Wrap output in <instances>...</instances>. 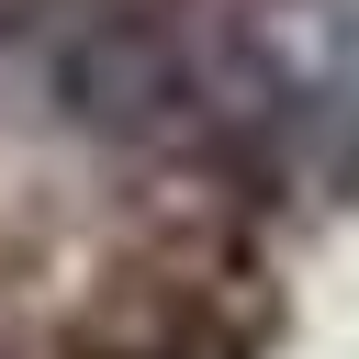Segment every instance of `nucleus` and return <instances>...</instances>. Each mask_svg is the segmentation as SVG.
<instances>
[{"label":"nucleus","mask_w":359,"mask_h":359,"mask_svg":"<svg viewBox=\"0 0 359 359\" xmlns=\"http://www.w3.org/2000/svg\"><path fill=\"white\" fill-rule=\"evenodd\" d=\"M56 112L90 123V135H123V146L180 135V123L213 112V56L180 11H101L56 56Z\"/></svg>","instance_id":"f257e3e1"}]
</instances>
